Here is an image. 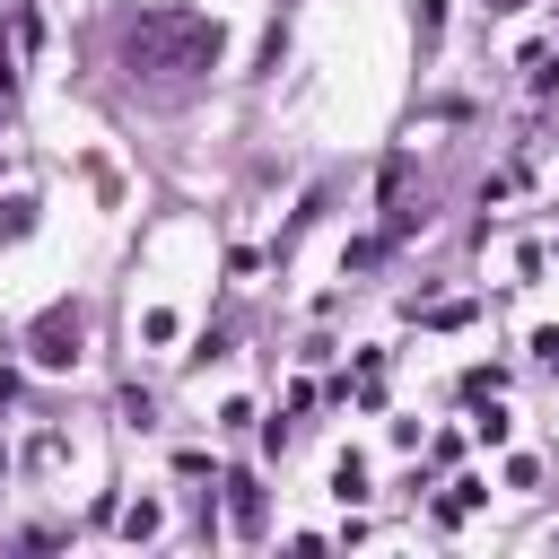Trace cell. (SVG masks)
Here are the masks:
<instances>
[{
  "mask_svg": "<svg viewBox=\"0 0 559 559\" xmlns=\"http://www.w3.org/2000/svg\"><path fill=\"white\" fill-rule=\"evenodd\" d=\"M218 61V17L201 9H140L122 26V70L131 79H192Z\"/></svg>",
  "mask_w": 559,
  "mask_h": 559,
  "instance_id": "6da1fadb",
  "label": "cell"
},
{
  "mask_svg": "<svg viewBox=\"0 0 559 559\" xmlns=\"http://www.w3.org/2000/svg\"><path fill=\"white\" fill-rule=\"evenodd\" d=\"M79 341H87V314H79V306H44V323H35V367H70Z\"/></svg>",
  "mask_w": 559,
  "mask_h": 559,
  "instance_id": "7a4b0ae2",
  "label": "cell"
},
{
  "mask_svg": "<svg viewBox=\"0 0 559 559\" xmlns=\"http://www.w3.org/2000/svg\"><path fill=\"white\" fill-rule=\"evenodd\" d=\"M227 515H236V533H245V542L262 533V480H253V472H236V480H227Z\"/></svg>",
  "mask_w": 559,
  "mask_h": 559,
  "instance_id": "3957f363",
  "label": "cell"
},
{
  "mask_svg": "<svg viewBox=\"0 0 559 559\" xmlns=\"http://www.w3.org/2000/svg\"><path fill=\"white\" fill-rule=\"evenodd\" d=\"M332 489H341V498H367V463H358V454H341V472H332Z\"/></svg>",
  "mask_w": 559,
  "mask_h": 559,
  "instance_id": "277c9868",
  "label": "cell"
},
{
  "mask_svg": "<svg viewBox=\"0 0 559 559\" xmlns=\"http://www.w3.org/2000/svg\"><path fill=\"white\" fill-rule=\"evenodd\" d=\"M122 419H131V428H157V402H148L140 384H131V393H122Z\"/></svg>",
  "mask_w": 559,
  "mask_h": 559,
  "instance_id": "5b68a950",
  "label": "cell"
},
{
  "mask_svg": "<svg viewBox=\"0 0 559 559\" xmlns=\"http://www.w3.org/2000/svg\"><path fill=\"white\" fill-rule=\"evenodd\" d=\"M26 227H35V201H9L0 210V236H26Z\"/></svg>",
  "mask_w": 559,
  "mask_h": 559,
  "instance_id": "8992f818",
  "label": "cell"
},
{
  "mask_svg": "<svg viewBox=\"0 0 559 559\" xmlns=\"http://www.w3.org/2000/svg\"><path fill=\"white\" fill-rule=\"evenodd\" d=\"M480 9H524V0H480Z\"/></svg>",
  "mask_w": 559,
  "mask_h": 559,
  "instance_id": "52a82bcc",
  "label": "cell"
}]
</instances>
